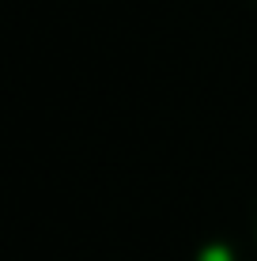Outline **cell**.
I'll return each instance as SVG.
<instances>
[{"label":"cell","instance_id":"1","mask_svg":"<svg viewBox=\"0 0 257 261\" xmlns=\"http://www.w3.org/2000/svg\"><path fill=\"white\" fill-rule=\"evenodd\" d=\"M201 261H238L235 246H227V242H212V246L201 250Z\"/></svg>","mask_w":257,"mask_h":261},{"label":"cell","instance_id":"2","mask_svg":"<svg viewBox=\"0 0 257 261\" xmlns=\"http://www.w3.org/2000/svg\"><path fill=\"white\" fill-rule=\"evenodd\" d=\"M250 231H253V242H257V197H253V204H250Z\"/></svg>","mask_w":257,"mask_h":261}]
</instances>
